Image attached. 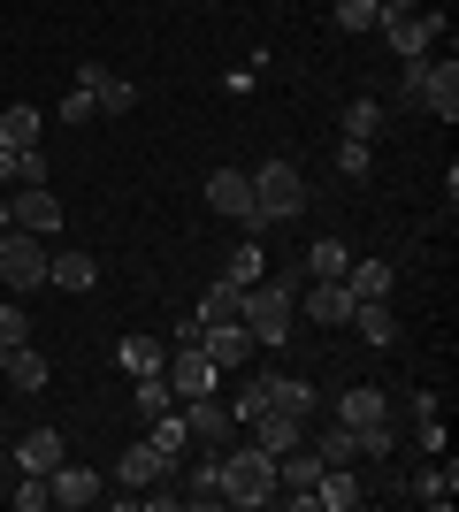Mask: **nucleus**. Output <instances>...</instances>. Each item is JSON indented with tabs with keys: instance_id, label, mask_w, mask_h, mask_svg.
<instances>
[{
	"instance_id": "f257e3e1",
	"label": "nucleus",
	"mask_w": 459,
	"mask_h": 512,
	"mask_svg": "<svg viewBox=\"0 0 459 512\" xmlns=\"http://www.w3.org/2000/svg\"><path fill=\"white\" fill-rule=\"evenodd\" d=\"M238 321H245V329H253V344H261V352H276V344H284L291 337V329H299V283H253V291H245V299H238Z\"/></svg>"
},
{
	"instance_id": "f03ea898",
	"label": "nucleus",
	"mask_w": 459,
	"mask_h": 512,
	"mask_svg": "<svg viewBox=\"0 0 459 512\" xmlns=\"http://www.w3.org/2000/svg\"><path fill=\"white\" fill-rule=\"evenodd\" d=\"M222 505H276V451L261 444H222Z\"/></svg>"
},
{
	"instance_id": "7ed1b4c3",
	"label": "nucleus",
	"mask_w": 459,
	"mask_h": 512,
	"mask_svg": "<svg viewBox=\"0 0 459 512\" xmlns=\"http://www.w3.org/2000/svg\"><path fill=\"white\" fill-rule=\"evenodd\" d=\"M306 214V176L291 169V161H261V176H253V222H299Z\"/></svg>"
},
{
	"instance_id": "20e7f679",
	"label": "nucleus",
	"mask_w": 459,
	"mask_h": 512,
	"mask_svg": "<svg viewBox=\"0 0 459 512\" xmlns=\"http://www.w3.org/2000/svg\"><path fill=\"white\" fill-rule=\"evenodd\" d=\"M375 31L391 39L398 62H421V54L444 39V16H437V8H429V16H421V8H383V16H375Z\"/></svg>"
},
{
	"instance_id": "39448f33",
	"label": "nucleus",
	"mask_w": 459,
	"mask_h": 512,
	"mask_svg": "<svg viewBox=\"0 0 459 512\" xmlns=\"http://www.w3.org/2000/svg\"><path fill=\"white\" fill-rule=\"evenodd\" d=\"M46 253H54L46 237H31V230H16V222H8V230H0V283H8V291L46 283Z\"/></svg>"
},
{
	"instance_id": "423d86ee",
	"label": "nucleus",
	"mask_w": 459,
	"mask_h": 512,
	"mask_svg": "<svg viewBox=\"0 0 459 512\" xmlns=\"http://www.w3.org/2000/svg\"><path fill=\"white\" fill-rule=\"evenodd\" d=\"M161 375H169L176 406H184V398H207V390H215V360H207L199 344H169V360H161Z\"/></svg>"
},
{
	"instance_id": "0eeeda50",
	"label": "nucleus",
	"mask_w": 459,
	"mask_h": 512,
	"mask_svg": "<svg viewBox=\"0 0 459 512\" xmlns=\"http://www.w3.org/2000/svg\"><path fill=\"white\" fill-rule=\"evenodd\" d=\"M77 85L100 100V115H131V107H138V85H131V77H115L108 62H77Z\"/></svg>"
},
{
	"instance_id": "6e6552de",
	"label": "nucleus",
	"mask_w": 459,
	"mask_h": 512,
	"mask_svg": "<svg viewBox=\"0 0 459 512\" xmlns=\"http://www.w3.org/2000/svg\"><path fill=\"white\" fill-rule=\"evenodd\" d=\"M199 352H207L215 367H245L261 344H253V329H245V321H207V329H199Z\"/></svg>"
},
{
	"instance_id": "1a4fd4ad",
	"label": "nucleus",
	"mask_w": 459,
	"mask_h": 512,
	"mask_svg": "<svg viewBox=\"0 0 459 512\" xmlns=\"http://www.w3.org/2000/svg\"><path fill=\"white\" fill-rule=\"evenodd\" d=\"M207 207L230 214V222H253V176L245 169H215L207 176ZM253 230H261V222H253Z\"/></svg>"
},
{
	"instance_id": "9d476101",
	"label": "nucleus",
	"mask_w": 459,
	"mask_h": 512,
	"mask_svg": "<svg viewBox=\"0 0 459 512\" xmlns=\"http://www.w3.org/2000/svg\"><path fill=\"white\" fill-rule=\"evenodd\" d=\"M261 375V413H291V421H314V383H299V375H268V367H253Z\"/></svg>"
},
{
	"instance_id": "9b49d317",
	"label": "nucleus",
	"mask_w": 459,
	"mask_h": 512,
	"mask_svg": "<svg viewBox=\"0 0 459 512\" xmlns=\"http://www.w3.org/2000/svg\"><path fill=\"white\" fill-rule=\"evenodd\" d=\"M352 306H360V299H352V291H345L337 276H314V291L299 299V314H306V321H322V329H345V321H352Z\"/></svg>"
},
{
	"instance_id": "f8f14e48",
	"label": "nucleus",
	"mask_w": 459,
	"mask_h": 512,
	"mask_svg": "<svg viewBox=\"0 0 459 512\" xmlns=\"http://www.w3.org/2000/svg\"><path fill=\"white\" fill-rule=\"evenodd\" d=\"M8 207H16V230H31V237H54V230H62V199L46 192V184H23Z\"/></svg>"
},
{
	"instance_id": "ddd939ff",
	"label": "nucleus",
	"mask_w": 459,
	"mask_h": 512,
	"mask_svg": "<svg viewBox=\"0 0 459 512\" xmlns=\"http://www.w3.org/2000/svg\"><path fill=\"white\" fill-rule=\"evenodd\" d=\"M176 413H184V428H192L199 444H215V451L230 444V428H238V413H230V406H215V390H207V398H184Z\"/></svg>"
},
{
	"instance_id": "4468645a",
	"label": "nucleus",
	"mask_w": 459,
	"mask_h": 512,
	"mask_svg": "<svg viewBox=\"0 0 459 512\" xmlns=\"http://www.w3.org/2000/svg\"><path fill=\"white\" fill-rule=\"evenodd\" d=\"M421 107H429L437 123H459V62H429V77H421Z\"/></svg>"
},
{
	"instance_id": "2eb2a0df",
	"label": "nucleus",
	"mask_w": 459,
	"mask_h": 512,
	"mask_svg": "<svg viewBox=\"0 0 459 512\" xmlns=\"http://www.w3.org/2000/svg\"><path fill=\"white\" fill-rule=\"evenodd\" d=\"M46 490H54V505L77 512V505H100V474H92V467H69V459H62V467H46Z\"/></svg>"
},
{
	"instance_id": "dca6fc26",
	"label": "nucleus",
	"mask_w": 459,
	"mask_h": 512,
	"mask_svg": "<svg viewBox=\"0 0 459 512\" xmlns=\"http://www.w3.org/2000/svg\"><path fill=\"white\" fill-rule=\"evenodd\" d=\"M345 329H360V337H368L375 352H391V344H398V314H391V299H360Z\"/></svg>"
},
{
	"instance_id": "f3484780",
	"label": "nucleus",
	"mask_w": 459,
	"mask_h": 512,
	"mask_svg": "<svg viewBox=\"0 0 459 512\" xmlns=\"http://www.w3.org/2000/svg\"><path fill=\"white\" fill-rule=\"evenodd\" d=\"M337 421L345 428H375V421H391V398H383L375 383H352L345 398H337Z\"/></svg>"
},
{
	"instance_id": "a211bd4d",
	"label": "nucleus",
	"mask_w": 459,
	"mask_h": 512,
	"mask_svg": "<svg viewBox=\"0 0 459 512\" xmlns=\"http://www.w3.org/2000/svg\"><path fill=\"white\" fill-rule=\"evenodd\" d=\"M314 505H329V512H360V505H368V490H360V474H352V467H322V482H314Z\"/></svg>"
},
{
	"instance_id": "6ab92c4d",
	"label": "nucleus",
	"mask_w": 459,
	"mask_h": 512,
	"mask_svg": "<svg viewBox=\"0 0 459 512\" xmlns=\"http://www.w3.org/2000/svg\"><path fill=\"white\" fill-rule=\"evenodd\" d=\"M146 444L153 451H161V459H169V467H184V451H192V428H184V413H153V421H146Z\"/></svg>"
},
{
	"instance_id": "aec40b11",
	"label": "nucleus",
	"mask_w": 459,
	"mask_h": 512,
	"mask_svg": "<svg viewBox=\"0 0 459 512\" xmlns=\"http://www.w3.org/2000/svg\"><path fill=\"white\" fill-rule=\"evenodd\" d=\"M46 283H62V291H92V283H100V260L77 253V245H69V253H46Z\"/></svg>"
},
{
	"instance_id": "412c9836",
	"label": "nucleus",
	"mask_w": 459,
	"mask_h": 512,
	"mask_svg": "<svg viewBox=\"0 0 459 512\" xmlns=\"http://www.w3.org/2000/svg\"><path fill=\"white\" fill-rule=\"evenodd\" d=\"M46 467H62V428H31L16 444V474H46Z\"/></svg>"
},
{
	"instance_id": "4be33fe9",
	"label": "nucleus",
	"mask_w": 459,
	"mask_h": 512,
	"mask_svg": "<svg viewBox=\"0 0 459 512\" xmlns=\"http://www.w3.org/2000/svg\"><path fill=\"white\" fill-rule=\"evenodd\" d=\"M352 299H391V260H345V276H337Z\"/></svg>"
},
{
	"instance_id": "5701e85b",
	"label": "nucleus",
	"mask_w": 459,
	"mask_h": 512,
	"mask_svg": "<svg viewBox=\"0 0 459 512\" xmlns=\"http://www.w3.org/2000/svg\"><path fill=\"white\" fill-rule=\"evenodd\" d=\"M306 436V421H291V413H253V444L261 451H276V459H284L291 444H299Z\"/></svg>"
},
{
	"instance_id": "b1692460",
	"label": "nucleus",
	"mask_w": 459,
	"mask_h": 512,
	"mask_svg": "<svg viewBox=\"0 0 459 512\" xmlns=\"http://www.w3.org/2000/svg\"><path fill=\"white\" fill-rule=\"evenodd\" d=\"M0 375H8L16 390H46L54 367H46V352H31V344H8V367H0Z\"/></svg>"
},
{
	"instance_id": "393cba45",
	"label": "nucleus",
	"mask_w": 459,
	"mask_h": 512,
	"mask_svg": "<svg viewBox=\"0 0 459 512\" xmlns=\"http://www.w3.org/2000/svg\"><path fill=\"white\" fill-rule=\"evenodd\" d=\"M115 360L131 367V375H161V360H169V344H161V337H138V329H131V337L115 344Z\"/></svg>"
},
{
	"instance_id": "a878e982",
	"label": "nucleus",
	"mask_w": 459,
	"mask_h": 512,
	"mask_svg": "<svg viewBox=\"0 0 459 512\" xmlns=\"http://www.w3.org/2000/svg\"><path fill=\"white\" fill-rule=\"evenodd\" d=\"M115 474H123V482H131V490H146V482H161V474H169V459H161V451H153L146 436H138V444L123 451V467H115Z\"/></svg>"
},
{
	"instance_id": "bb28decb",
	"label": "nucleus",
	"mask_w": 459,
	"mask_h": 512,
	"mask_svg": "<svg viewBox=\"0 0 459 512\" xmlns=\"http://www.w3.org/2000/svg\"><path fill=\"white\" fill-rule=\"evenodd\" d=\"M39 130H46V115L16 100L8 115H0V146H16V153H23V146H39Z\"/></svg>"
},
{
	"instance_id": "cd10ccee",
	"label": "nucleus",
	"mask_w": 459,
	"mask_h": 512,
	"mask_svg": "<svg viewBox=\"0 0 459 512\" xmlns=\"http://www.w3.org/2000/svg\"><path fill=\"white\" fill-rule=\"evenodd\" d=\"M406 490H414L421 505H452V497H459V467H452V459H437V467L421 474V482H406Z\"/></svg>"
},
{
	"instance_id": "c85d7f7f",
	"label": "nucleus",
	"mask_w": 459,
	"mask_h": 512,
	"mask_svg": "<svg viewBox=\"0 0 459 512\" xmlns=\"http://www.w3.org/2000/svg\"><path fill=\"white\" fill-rule=\"evenodd\" d=\"M314 459H322V467H352V459H360L352 428L345 421H337V428H314Z\"/></svg>"
},
{
	"instance_id": "c756f323",
	"label": "nucleus",
	"mask_w": 459,
	"mask_h": 512,
	"mask_svg": "<svg viewBox=\"0 0 459 512\" xmlns=\"http://www.w3.org/2000/svg\"><path fill=\"white\" fill-rule=\"evenodd\" d=\"M345 260H352L345 237H314L306 245V276H345Z\"/></svg>"
},
{
	"instance_id": "7c9ffc66",
	"label": "nucleus",
	"mask_w": 459,
	"mask_h": 512,
	"mask_svg": "<svg viewBox=\"0 0 459 512\" xmlns=\"http://www.w3.org/2000/svg\"><path fill=\"white\" fill-rule=\"evenodd\" d=\"M238 299H245V291H238V283H207V291H199V321H238Z\"/></svg>"
},
{
	"instance_id": "2f4dec72",
	"label": "nucleus",
	"mask_w": 459,
	"mask_h": 512,
	"mask_svg": "<svg viewBox=\"0 0 459 512\" xmlns=\"http://www.w3.org/2000/svg\"><path fill=\"white\" fill-rule=\"evenodd\" d=\"M222 283L253 291V283H261V245H230V260H222Z\"/></svg>"
},
{
	"instance_id": "473e14b6",
	"label": "nucleus",
	"mask_w": 459,
	"mask_h": 512,
	"mask_svg": "<svg viewBox=\"0 0 459 512\" xmlns=\"http://www.w3.org/2000/svg\"><path fill=\"white\" fill-rule=\"evenodd\" d=\"M131 383H138V421H153V413H169V406H176L169 375H131Z\"/></svg>"
},
{
	"instance_id": "72a5a7b5",
	"label": "nucleus",
	"mask_w": 459,
	"mask_h": 512,
	"mask_svg": "<svg viewBox=\"0 0 459 512\" xmlns=\"http://www.w3.org/2000/svg\"><path fill=\"white\" fill-rule=\"evenodd\" d=\"M184 505H222V459H199V467H192V490H184Z\"/></svg>"
},
{
	"instance_id": "f704fd0d",
	"label": "nucleus",
	"mask_w": 459,
	"mask_h": 512,
	"mask_svg": "<svg viewBox=\"0 0 459 512\" xmlns=\"http://www.w3.org/2000/svg\"><path fill=\"white\" fill-rule=\"evenodd\" d=\"M352 444H360V459H391V451H398V428H391V421H375V428H352Z\"/></svg>"
},
{
	"instance_id": "c9c22d12",
	"label": "nucleus",
	"mask_w": 459,
	"mask_h": 512,
	"mask_svg": "<svg viewBox=\"0 0 459 512\" xmlns=\"http://www.w3.org/2000/svg\"><path fill=\"white\" fill-rule=\"evenodd\" d=\"M337 169H345L352 184H368V176H375V153H368V138H345V146H337Z\"/></svg>"
},
{
	"instance_id": "e433bc0d",
	"label": "nucleus",
	"mask_w": 459,
	"mask_h": 512,
	"mask_svg": "<svg viewBox=\"0 0 459 512\" xmlns=\"http://www.w3.org/2000/svg\"><path fill=\"white\" fill-rule=\"evenodd\" d=\"M337 123H345V138H375V130H383V107H375V100H352Z\"/></svg>"
},
{
	"instance_id": "4c0bfd02",
	"label": "nucleus",
	"mask_w": 459,
	"mask_h": 512,
	"mask_svg": "<svg viewBox=\"0 0 459 512\" xmlns=\"http://www.w3.org/2000/svg\"><path fill=\"white\" fill-rule=\"evenodd\" d=\"M375 16H383L375 0H337V31H352V39H360V31H375Z\"/></svg>"
},
{
	"instance_id": "58836bf2",
	"label": "nucleus",
	"mask_w": 459,
	"mask_h": 512,
	"mask_svg": "<svg viewBox=\"0 0 459 512\" xmlns=\"http://www.w3.org/2000/svg\"><path fill=\"white\" fill-rule=\"evenodd\" d=\"M54 490H46V474H16V512H46Z\"/></svg>"
},
{
	"instance_id": "ea45409f",
	"label": "nucleus",
	"mask_w": 459,
	"mask_h": 512,
	"mask_svg": "<svg viewBox=\"0 0 459 512\" xmlns=\"http://www.w3.org/2000/svg\"><path fill=\"white\" fill-rule=\"evenodd\" d=\"M46 176H54V161H46L39 146H23L16 153V192H23V184H46Z\"/></svg>"
},
{
	"instance_id": "a19ab883",
	"label": "nucleus",
	"mask_w": 459,
	"mask_h": 512,
	"mask_svg": "<svg viewBox=\"0 0 459 512\" xmlns=\"http://www.w3.org/2000/svg\"><path fill=\"white\" fill-rule=\"evenodd\" d=\"M62 123H100V100H92L85 85H69V100H62Z\"/></svg>"
},
{
	"instance_id": "79ce46f5",
	"label": "nucleus",
	"mask_w": 459,
	"mask_h": 512,
	"mask_svg": "<svg viewBox=\"0 0 459 512\" xmlns=\"http://www.w3.org/2000/svg\"><path fill=\"white\" fill-rule=\"evenodd\" d=\"M0 344H31V314L23 306H0Z\"/></svg>"
},
{
	"instance_id": "37998d69",
	"label": "nucleus",
	"mask_w": 459,
	"mask_h": 512,
	"mask_svg": "<svg viewBox=\"0 0 459 512\" xmlns=\"http://www.w3.org/2000/svg\"><path fill=\"white\" fill-rule=\"evenodd\" d=\"M421 77H429V54H421V62H406V85H398V100H406V107H421Z\"/></svg>"
},
{
	"instance_id": "c03bdc74",
	"label": "nucleus",
	"mask_w": 459,
	"mask_h": 512,
	"mask_svg": "<svg viewBox=\"0 0 459 512\" xmlns=\"http://www.w3.org/2000/svg\"><path fill=\"white\" fill-rule=\"evenodd\" d=\"M406 413H414V421H437L444 406H437V390H414V398H406Z\"/></svg>"
},
{
	"instance_id": "a18cd8bd",
	"label": "nucleus",
	"mask_w": 459,
	"mask_h": 512,
	"mask_svg": "<svg viewBox=\"0 0 459 512\" xmlns=\"http://www.w3.org/2000/svg\"><path fill=\"white\" fill-rule=\"evenodd\" d=\"M414 436H421V451H444V413L437 421H414Z\"/></svg>"
},
{
	"instance_id": "49530a36",
	"label": "nucleus",
	"mask_w": 459,
	"mask_h": 512,
	"mask_svg": "<svg viewBox=\"0 0 459 512\" xmlns=\"http://www.w3.org/2000/svg\"><path fill=\"white\" fill-rule=\"evenodd\" d=\"M0 192H16V146H0Z\"/></svg>"
},
{
	"instance_id": "de8ad7c7",
	"label": "nucleus",
	"mask_w": 459,
	"mask_h": 512,
	"mask_svg": "<svg viewBox=\"0 0 459 512\" xmlns=\"http://www.w3.org/2000/svg\"><path fill=\"white\" fill-rule=\"evenodd\" d=\"M8 222H16V207H8V192H0V230H8Z\"/></svg>"
},
{
	"instance_id": "09e8293b",
	"label": "nucleus",
	"mask_w": 459,
	"mask_h": 512,
	"mask_svg": "<svg viewBox=\"0 0 459 512\" xmlns=\"http://www.w3.org/2000/svg\"><path fill=\"white\" fill-rule=\"evenodd\" d=\"M375 8H414V0H375Z\"/></svg>"
},
{
	"instance_id": "8fccbe9b",
	"label": "nucleus",
	"mask_w": 459,
	"mask_h": 512,
	"mask_svg": "<svg viewBox=\"0 0 459 512\" xmlns=\"http://www.w3.org/2000/svg\"><path fill=\"white\" fill-rule=\"evenodd\" d=\"M0 367H8V344H0Z\"/></svg>"
}]
</instances>
